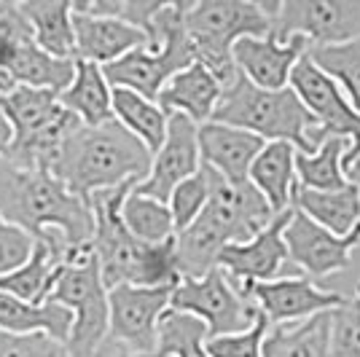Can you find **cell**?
I'll use <instances>...</instances> for the list:
<instances>
[{"label":"cell","mask_w":360,"mask_h":357,"mask_svg":"<svg viewBox=\"0 0 360 357\" xmlns=\"http://www.w3.org/2000/svg\"><path fill=\"white\" fill-rule=\"evenodd\" d=\"M330 314H315L293 325H271L264 357H330Z\"/></svg>","instance_id":"cell-27"},{"label":"cell","mask_w":360,"mask_h":357,"mask_svg":"<svg viewBox=\"0 0 360 357\" xmlns=\"http://www.w3.org/2000/svg\"><path fill=\"white\" fill-rule=\"evenodd\" d=\"M345 175H347V180H349V186H355L360 191V156H355L352 162L345 164Z\"/></svg>","instance_id":"cell-41"},{"label":"cell","mask_w":360,"mask_h":357,"mask_svg":"<svg viewBox=\"0 0 360 357\" xmlns=\"http://www.w3.org/2000/svg\"><path fill=\"white\" fill-rule=\"evenodd\" d=\"M11 143H14V129H11V124L6 121V116L0 113V159L8 153Z\"/></svg>","instance_id":"cell-40"},{"label":"cell","mask_w":360,"mask_h":357,"mask_svg":"<svg viewBox=\"0 0 360 357\" xmlns=\"http://www.w3.org/2000/svg\"><path fill=\"white\" fill-rule=\"evenodd\" d=\"M250 183L264 194L274 215L293 207L299 191L296 148L290 143H266L250 167Z\"/></svg>","instance_id":"cell-23"},{"label":"cell","mask_w":360,"mask_h":357,"mask_svg":"<svg viewBox=\"0 0 360 357\" xmlns=\"http://www.w3.org/2000/svg\"><path fill=\"white\" fill-rule=\"evenodd\" d=\"M205 169L210 178V202L196 221L210 226L226 245L250 242L255 234H261L274 221L269 202L250 180L231 183L210 167H205Z\"/></svg>","instance_id":"cell-13"},{"label":"cell","mask_w":360,"mask_h":357,"mask_svg":"<svg viewBox=\"0 0 360 357\" xmlns=\"http://www.w3.org/2000/svg\"><path fill=\"white\" fill-rule=\"evenodd\" d=\"M73 27H75V60L110 65L127 57L135 48L148 46V35L132 25L113 19V16L84 14L73 6Z\"/></svg>","instance_id":"cell-20"},{"label":"cell","mask_w":360,"mask_h":357,"mask_svg":"<svg viewBox=\"0 0 360 357\" xmlns=\"http://www.w3.org/2000/svg\"><path fill=\"white\" fill-rule=\"evenodd\" d=\"M266 148V140L229 124L207 121L199 126V153L202 164L215 169L231 183H248L250 167L258 153Z\"/></svg>","instance_id":"cell-19"},{"label":"cell","mask_w":360,"mask_h":357,"mask_svg":"<svg viewBox=\"0 0 360 357\" xmlns=\"http://www.w3.org/2000/svg\"><path fill=\"white\" fill-rule=\"evenodd\" d=\"M290 207L280 215H274L261 234H255L250 242L240 245H226L218 255V268H224L229 280L234 285H253V283H271L277 280L280 268L288 261L285 228L293 218Z\"/></svg>","instance_id":"cell-17"},{"label":"cell","mask_w":360,"mask_h":357,"mask_svg":"<svg viewBox=\"0 0 360 357\" xmlns=\"http://www.w3.org/2000/svg\"><path fill=\"white\" fill-rule=\"evenodd\" d=\"M175 285L165 287H135L119 285L108 290L110 304V342L127 346L129 352L143 357H156L159 346V323L169 312Z\"/></svg>","instance_id":"cell-12"},{"label":"cell","mask_w":360,"mask_h":357,"mask_svg":"<svg viewBox=\"0 0 360 357\" xmlns=\"http://www.w3.org/2000/svg\"><path fill=\"white\" fill-rule=\"evenodd\" d=\"M224 84L202 62H194L191 67L180 70L178 75H172L167 81L156 105L165 110L167 116L180 113V116L194 121L196 126H202V124L212 121V113H215V108L224 97Z\"/></svg>","instance_id":"cell-21"},{"label":"cell","mask_w":360,"mask_h":357,"mask_svg":"<svg viewBox=\"0 0 360 357\" xmlns=\"http://www.w3.org/2000/svg\"><path fill=\"white\" fill-rule=\"evenodd\" d=\"M293 207L336 237H347L360 226V191L355 186L342 191H307L299 186Z\"/></svg>","instance_id":"cell-26"},{"label":"cell","mask_w":360,"mask_h":357,"mask_svg":"<svg viewBox=\"0 0 360 357\" xmlns=\"http://www.w3.org/2000/svg\"><path fill=\"white\" fill-rule=\"evenodd\" d=\"M0 215L41 239L60 231L68 245L65 266L94 255V209L89 199L73 194L57 175L41 167L0 159Z\"/></svg>","instance_id":"cell-1"},{"label":"cell","mask_w":360,"mask_h":357,"mask_svg":"<svg viewBox=\"0 0 360 357\" xmlns=\"http://www.w3.org/2000/svg\"><path fill=\"white\" fill-rule=\"evenodd\" d=\"M51 298L73 312V333L68 342L70 355L91 357L105 344L108 330H110L108 285L103 280L97 255L62 266Z\"/></svg>","instance_id":"cell-8"},{"label":"cell","mask_w":360,"mask_h":357,"mask_svg":"<svg viewBox=\"0 0 360 357\" xmlns=\"http://www.w3.org/2000/svg\"><path fill=\"white\" fill-rule=\"evenodd\" d=\"M35 245H38V239L32 234L3 221V215H0V277L25 266L35 253Z\"/></svg>","instance_id":"cell-37"},{"label":"cell","mask_w":360,"mask_h":357,"mask_svg":"<svg viewBox=\"0 0 360 357\" xmlns=\"http://www.w3.org/2000/svg\"><path fill=\"white\" fill-rule=\"evenodd\" d=\"M207 202H210V178H207V169L202 164V169L196 172L194 178L183 180L172 191L169 202H167L169 209H172V218H175V231L178 234L186 231L205 212Z\"/></svg>","instance_id":"cell-34"},{"label":"cell","mask_w":360,"mask_h":357,"mask_svg":"<svg viewBox=\"0 0 360 357\" xmlns=\"http://www.w3.org/2000/svg\"><path fill=\"white\" fill-rule=\"evenodd\" d=\"M242 296L253 301L258 312L266 314L271 325H293L315 314L333 312L349 298L333 290H320L309 277H280L271 283L237 285Z\"/></svg>","instance_id":"cell-14"},{"label":"cell","mask_w":360,"mask_h":357,"mask_svg":"<svg viewBox=\"0 0 360 357\" xmlns=\"http://www.w3.org/2000/svg\"><path fill=\"white\" fill-rule=\"evenodd\" d=\"M0 113L14 129V143L8 159L25 167L54 169L65 143L81 126L70 110L60 103V91L16 86L8 94H0Z\"/></svg>","instance_id":"cell-6"},{"label":"cell","mask_w":360,"mask_h":357,"mask_svg":"<svg viewBox=\"0 0 360 357\" xmlns=\"http://www.w3.org/2000/svg\"><path fill=\"white\" fill-rule=\"evenodd\" d=\"M271 323L266 314L261 312L253 327L242 330V333H231V336H218L207 342V352L210 357H264V342L269 333Z\"/></svg>","instance_id":"cell-36"},{"label":"cell","mask_w":360,"mask_h":357,"mask_svg":"<svg viewBox=\"0 0 360 357\" xmlns=\"http://www.w3.org/2000/svg\"><path fill=\"white\" fill-rule=\"evenodd\" d=\"M202 169V153H199V126L186 116H169V129L162 150L153 156L148 178L137 183L135 191L159 202H169L172 191L183 180L194 178Z\"/></svg>","instance_id":"cell-16"},{"label":"cell","mask_w":360,"mask_h":357,"mask_svg":"<svg viewBox=\"0 0 360 357\" xmlns=\"http://www.w3.org/2000/svg\"><path fill=\"white\" fill-rule=\"evenodd\" d=\"M19 11L27 19L35 44L57 60H75L73 3L68 0H25Z\"/></svg>","instance_id":"cell-25"},{"label":"cell","mask_w":360,"mask_h":357,"mask_svg":"<svg viewBox=\"0 0 360 357\" xmlns=\"http://www.w3.org/2000/svg\"><path fill=\"white\" fill-rule=\"evenodd\" d=\"M309 60L339 84L349 105L360 113V38L349 44L309 48Z\"/></svg>","instance_id":"cell-33"},{"label":"cell","mask_w":360,"mask_h":357,"mask_svg":"<svg viewBox=\"0 0 360 357\" xmlns=\"http://www.w3.org/2000/svg\"><path fill=\"white\" fill-rule=\"evenodd\" d=\"M60 103L84 126H100L113 121V86L105 78L103 65L75 60V78L60 94Z\"/></svg>","instance_id":"cell-24"},{"label":"cell","mask_w":360,"mask_h":357,"mask_svg":"<svg viewBox=\"0 0 360 357\" xmlns=\"http://www.w3.org/2000/svg\"><path fill=\"white\" fill-rule=\"evenodd\" d=\"M330 357H360V285L355 296L330 314Z\"/></svg>","instance_id":"cell-35"},{"label":"cell","mask_w":360,"mask_h":357,"mask_svg":"<svg viewBox=\"0 0 360 357\" xmlns=\"http://www.w3.org/2000/svg\"><path fill=\"white\" fill-rule=\"evenodd\" d=\"M62 266L65 264L60 261V255L54 253L44 239H38L35 253L25 266L0 277V293H8V296L27 301V304H44L51 298L54 287H57Z\"/></svg>","instance_id":"cell-28"},{"label":"cell","mask_w":360,"mask_h":357,"mask_svg":"<svg viewBox=\"0 0 360 357\" xmlns=\"http://www.w3.org/2000/svg\"><path fill=\"white\" fill-rule=\"evenodd\" d=\"M285 245L288 258L296 266L304 268L312 280H326L352 264V253L360 247V226L347 237H336L301 209H293L285 228Z\"/></svg>","instance_id":"cell-15"},{"label":"cell","mask_w":360,"mask_h":357,"mask_svg":"<svg viewBox=\"0 0 360 357\" xmlns=\"http://www.w3.org/2000/svg\"><path fill=\"white\" fill-rule=\"evenodd\" d=\"M0 357H73L68 344L49 339L41 333L16 336L0 330Z\"/></svg>","instance_id":"cell-38"},{"label":"cell","mask_w":360,"mask_h":357,"mask_svg":"<svg viewBox=\"0 0 360 357\" xmlns=\"http://www.w3.org/2000/svg\"><path fill=\"white\" fill-rule=\"evenodd\" d=\"M349 150V140L328 137L312 153L296 150V172L299 186L307 191H342L349 186L345 175V156Z\"/></svg>","instance_id":"cell-29"},{"label":"cell","mask_w":360,"mask_h":357,"mask_svg":"<svg viewBox=\"0 0 360 357\" xmlns=\"http://www.w3.org/2000/svg\"><path fill=\"white\" fill-rule=\"evenodd\" d=\"M271 35L277 41L307 38L312 48L360 38V0H285L274 3Z\"/></svg>","instance_id":"cell-11"},{"label":"cell","mask_w":360,"mask_h":357,"mask_svg":"<svg viewBox=\"0 0 360 357\" xmlns=\"http://www.w3.org/2000/svg\"><path fill=\"white\" fill-rule=\"evenodd\" d=\"M153 153L119 121H108L100 126H78L65 143L51 175L81 199L94 194L137 186L148 178Z\"/></svg>","instance_id":"cell-2"},{"label":"cell","mask_w":360,"mask_h":357,"mask_svg":"<svg viewBox=\"0 0 360 357\" xmlns=\"http://www.w3.org/2000/svg\"><path fill=\"white\" fill-rule=\"evenodd\" d=\"M0 330L16 336L41 333L49 339L68 344L73 333V312L49 298L44 304H27L19 298L0 293Z\"/></svg>","instance_id":"cell-22"},{"label":"cell","mask_w":360,"mask_h":357,"mask_svg":"<svg viewBox=\"0 0 360 357\" xmlns=\"http://www.w3.org/2000/svg\"><path fill=\"white\" fill-rule=\"evenodd\" d=\"M91 357H143V355H135V352H129L127 346H121V344L105 339V344H103Z\"/></svg>","instance_id":"cell-39"},{"label":"cell","mask_w":360,"mask_h":357,"mask_svg":"<svg viewBox=\"0 0 360 357\" xmlns=\"http://www.w3.org/2000/svg\"><path fill=\"white\" fill-rule=\"evenodd\" d=\"M212 121L253 132L266 143H290L301 153H312L309 134L317 129L315 116L290 86L277 91L261 89L242 73L224 89Z\"/></svg>","instance_id":"cell-5"},{"label":"cell","mask_w":360,"mask_h":357,"mask_svg":"<svg viewBox=\"0 0 360 357\" xmlns=\"http://www.w3.org/2000/svg\"><path fill=\"white\" fill-rule=\"evenodd\" d=\"M75 78V60H57L35 44L19 3L0 0V94L16 86L65 91Z\"/></svg>","instance_id":"cell-7"},{"label":"cell","mask_w":360,"mask_h":357,"mask_svg":"<svg viewBox=\"0 0 360 357\" xmlns=\"http://www.w3.org/2000/svg\"><path fill=\"white\" fill-rule=\"evenodd\" d=\"M135 186H124L113 191H103L89 199L94 209V255L100 261V271L108 290L119 285L135 287H165L178 285V247L175 239L162 245H146L129 234L121 218V205Z\"/></svg>","instance_id":"cell-3"},{"label":"cell","mask_w":360,"mask_h":357,"mask_svg":"<svg viewBox=\"0 0 360 357\" xmlns=\"http://www.w3.org/2000/svg\"><path fill=\"white\" fill-rule=\"evenodd\" d=\"M169 309L199 317L207 325L210 339L242 333L253 327L261 314L253 301H248L237 290V285L229 280L224 268H212L210 274L199 280L183 277L172 290Z\"/></svg>","instance_id":"cell-9"},{"label":"cell","mask_w":360,"mask_h":357,"mask_svg":"<svg viewBox=\"0 0 360 357\" xmlns=\"http://www.w3.org/2000/svg\"><path fill=\"white\" fill-rule=\"evenodd\" d=\"M312 46L307 38H290V41H277L274 35L264 38H242L234 44V65L250 84L261 89H288L290 75L299 60Z\"/></svg>","instance_id":"cell-18"},{"label":"cell","mask_w":360,"mask_h":357,"mask_svg":"<svg viewBox=\"0 0 360 357\" xmlns=\"http://www.w3.org/2000/svg\"><path fill=\"white\" fill-rule=\"evenodd\" d=\"M113 119L140 137L153 156L162 150L169 129V116L153 100H146L143 94L129 89H113Z\"/></svg>","instance_id":"cell-30"},{"label":"cell","mask_w":360,"mask_h":357,"mask_svg":"<svg viewBox=\"0 0 360 357\" xmlns=\"http://www.w3.org/2000/svg\"><path fill=\"white\" fill-rule=\"evenodd\" d=\"M290 89L299 94L301 103L307 105V110L317 121V129H312V134H309L312 150L328 137H345V140H349L345 164L360 156V113L349 105L345 91L339 89V84L309 60V51L293 67Z\"/></svg>","instance_id":"cell-10"},{"label":"cell","mask_w":360,"mask_h":357,"mask_svg":"<svg viewBox=\"0 0 360 357\" xmlns=\"http://www.w3.org/2000/svg\"><path fill=\"white\" fill-rule=\"evenodd\" d=\"M207 342L210 333L199 317L169 309L159 323L156 357H210Z\"/></svg>","instance_id":"cell-32"},{"label":"cell","mask_w":360,"mask_h":357,"mask_svg":"<svg viewBox=\"0 0 360 357\" xmlns=\"http://www.w3.org/2000/svg\"><path fill=\"white\" fill-rule=\"evenodd\" d=\"M121 218H124V226L129 228V234L146 245H162L178 237L169 205L137 194L135 188L127 194L121 205Z\"/></svg>","instance_id":"cell-31"},{"label":"cell","mask_w":360,"mask_h":357,"mask_svg":"<svg viewBox=\"0 0 360 357\" xmlns=\"http://www.w3.org/2000/svg\"><path fill=\"white\" fill-rule=\"evenodd\" d=\"M274 3L253 0H199L186 3V30L202 62L224 86L237 78L234 44L242 38L271 35Z\"/></svg>","instance_id":"cell-4"}]
</instances>
